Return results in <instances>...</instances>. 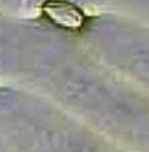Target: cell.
<instances>
[{
	"mask_svg": "<svg viewBox=\"0 0 149 152\" xmlns=\"http://www.w3.org/2000/svg\"><path fill=\"white\" fill-rule=\"evenodd\" d=\"M44 14L55 24L68 29L82 27L85 17L82 12L73 4L59 0H51L44 4Z\"/></svg>",
	"mask_w": 149,
	"mask_h": 152,
	"instance_id": "6da1fadb",
	"label": "cell"
}]
</instances>
